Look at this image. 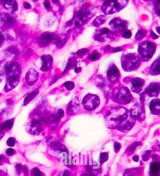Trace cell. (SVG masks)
Wrapping results in <instances>:
<instances>
[{
	"label": "cell",
	"instance_id": "obj_3",
	"mask_svg": "<svg viewBox=\"0 0 160 176\" xmlns=\"http://www.w3.org/2000/svg\"><path fill=\"white\" fill-rule=\"evenodd\" d=\"M128 3L127 1H106L101 7V10L107 15L114 14L124 8Z\"/></svg>",
	"mask_w": 160,
	"mask_h": 176
},
{
	"label": "cell",
	"instance_id": "obj_9",
	"mask_svg": "<svg viewBox=\"0 0 160 176\" xmlns=\"http://www.w3.org/2000/svg\"><path fill=\"white\" fill-rule=\"evenodd\" d=\"M52 151L54 154V156L62 159L63 162L65 164L68 159L67 150L65 146L60 143H56L53 147Z\"/></svg>",
	"mask_w": 160,
	"mask_h": 176
},
{
	"label": "cell",
	"instance_id": "obj_46",
	"mask_svg": "<svg viewBox=\"0 0 160 176\" xmlns=\"http://www.w3.org/2000/svg\"><path fill=\"white\" fill-rule=\"evenodd\" d=\"M6 169H4V167L3 165H0V175H5L6 174Z\"/></svg>",
	"mask_w": 160,
	"mask_h": 176
},
{
	"label": "cell",
	"instance_id": "obj_23",
	"mask_svg": "<svg viewBox=\"0 0 160 176\" xmlns=\"http://www.w3.org/2000/svg\"><path fill=\"white\" fill-rule=\"evenodd\" d=\"M39 92V90L36 89L35 91H33L30 94H29L27 96L25 97V99L22 105L26 106V105H27L29 103H30L33 99H34L36 96H38Z\"/></svg>",
	"mask_w": 160,
	"mask_h": 176
},
{
	"label": "cell",
	"instance_id": "obj_34",
	"mask_svg": "<svg viewBox=\"0 0 160 176\" xmlns=\"http://www.w3.org/2000/svg\"><path fill=\"white\" fill-rule=\"evenodd\" d=\"M16 140L14 138L10 137L7 140V145L10 147H13L16 145Z\"/></svg>",
	"mask_w": 160,
	"mask_h": 176
},
{
	"label": "cell",
	"instance_id": "obj_50",
	"mask_svg": "<svg viewBox=\"0 0 160 176\" xmlns=\"http://www.w3.org/2000/svg\"><path fill=\"white\" fill-rule=\"evenodd\" d=\"M24 7L26 9H30L31 8V6L29 3L27 2H25L24 3Z\"/></svg>",
	"mask_w": 160,
	"mask_h": 176
},
{
	"label": "cell",
	"instance_id": "obj_28",
	"mask_svg": "<svg viewBox=\"0 0 160 176\" xmlns=\"http://www.w3.org/2000/svg\"><path fill=\"white\" fill-rule=\"evenodd\" d=\"M153 3L155 14L158 17H160V1H155Z\"/></svg>",
	"mask_w": 160,
	"mask_h": 176
},
{
	"label": "cell",
	"instance_id": "obj_49",
	"mask_svg": "<svg viewBox=\"0 0 160 176\" xmlns=\"http://www.w3.org/2000/svg\"><path fill=\"white\" fill-rule=\"evenodd\" d=\"M150 36H151V37L152 38V39H157L159 38V37L156 34H155L154 33V32H153V31H150Z\"/></svg>",
	"mask_w": 160,
	"mask_h": 176
},
{
	"label": "cell",
	"instance_id": "obj_48",
	"mask_svg": "<svg viewBox=\"0 0 160 176\" xmlns=\"http://www.w3.org/2000/svg\"><path fill=\"white\" fill-rule=\"evenodd\" d=\"M44 5L45 8H46V9H47V10L50 9L51 5H50V2L49 1H45L44 3Z\"/></svg>",
	"mask_w": 160,
	"mask_h": 176
},
{
	"label": "cell",
	"instance_id": "obj_17",
	"mask_svg": "<svg viewBox=\"0 0 160 176\" xmlns=\"http://www.w3.org/2000/svg\"><path fill=\"white\" fill-rule=\"evenodd\" d=\"M120 75L119 71L115 64H111L108 70L107 76L109 81L113 83L119 79Z\"/></svg>",
	"mask_w": 160,
	"mask_h": 176
},
{
	"label": "cell",
	"instance_id": "obj_18",
	"mask_svg": "<svg viewBox=\"0 0 160 176\" xmlns=\"http://www.w3.org/2000/svg\"><path fill=\"white\" fill-rule=\"evenodd\" d=\"M42 66L40 70L42 71L45 72L49 70L52 66L53 58L51 55L44 54L41 58Z\"/></svg>",
	"mask_w": 160,
	"mask_h": 176
},
{
	"label": "cell",
	"instance_id": "obj_43",
	"mask_svg": "<svg viewBox=\"0 0 160 176\" xmlns=\"http://www.w3.org/2000/svg\"><path fill=\"white\" fill-rule=\"evenodd\" d=\"M151 153V151L149 150H147L145 152V153L142 155V159L144 161H146L148 159V157L150 154Z\"/></svg>",
	"mask_w": 160,
	"mask_h": 176
},
{
	"label": "cell",
	"instance_id": "obj_35",
	"mask_svg": "<svg viewBox=\"0 0 160 176\" xmlns=\"http://www.w3.org/2000/svg\"><path fill=\"white\" fill-rule=\"evenodd\" d=\"M88 52V49L87 48H83L79 49L76 53V54L78 56H82L87 54Z\"/></svg>",
	"mask_w": 160,
	"mask_h": 176
},
{
	"label": "cell",
	"instance_id": "obj_15",
	"mask_svg": "<svg viewBox=\"0 0 160 176\" xmlns=\"http://www.w3.org/2000/svg\"><path fill=\"white\" fill-rule=\"evenodd\" d=\"M145 81L139 77H134L132 81L131 90L135 93H140L142 90Z\"/></svg>",
	"mask_w": 160,
	"mask_h": 176
},
{
	"label": "cell",
	"instance_id": "obj_39",
	"mask_svg": "<svg viewBox=\"0 0 160 176\" xmlns=\"http://www.w3.org/2000/svg\"><path fill=\"white\" fill-rule=\"evenodd\" d=\"M73 64H75L74 63V58H70L68 60V63L67 64L66 69H65V70L64 71L63 73H65V72H66V71L69 68H70V67H71Z\"/></svg>",
	"mask_w": 160,
	"mask_h": 176
},
{
	"label": "cell",
	"instance_id": "obj_7",
	"mask_svg": "<svg viewBox=\"0 0 160 176\" xmlns=\"http://www.w3.org/2000/svg\"><path fill=\"white\" fill-rule=\"evenodd\" d=\"M109 25L112 31L115 33H120L124 32L127 29L128 23L126 20L116 17L110 21Z\"/></svg>",
	"mask_w": 160,
	"mask_h": 176
},
{
	"label": "cell",
	"instance_id": "obj_14",
	"mask_svg": "<svg viewBox=\"0 0 160 176\" xmlns=\"http://www.w3.org/2000/svg\"><path fill=\"white\" fill-rule=\"evenodd\" d=\"M145 93L150 97H156L160 93V84L158 83H151L146 87Z\"/></svg>",
	"mask_w": 160,
	"mask_h": 176
},
{
	"label": "cell",
	"instance_id": "obj_42",
	"mask_svg": "<svg viewBox=\"0 0 160 176\" xmlns=\"http://www.w3.org/2000/svg\"><path fill=\"white\" fill-rule=\"evenodd\" d=\"M15 153V150L12 148H8L6 151V154L9 157L14 155Z\"/></svg>",
	"mask_w": 160,
	"mask_h": 176
},
{
	"label": "cell",
	"instance_id": "obj_53",
	"mask_svg": "<svg viewBox=\"0 0 160 176\" xmlns=\"http://www.w3.org/2000/svg\"><path fill=\"white\" fill-rule=\"evenodd\" d=\"M82 70V68L81 67H75V71L76 73H79Z\"/></svg>",
	"mask_w": 160,
	"mask_h": 176
},
{
	"label": "cell",
	"instance_id": "obj_22",
	"mask_svg": "<svg viewBox=\"0 0 160 176\" xmlns=\"http://www.w3.org/2000/svg\"><path fill=\"white\" fill-rule=\"evenodd\" d=\"M53 37V34L50 33L43 34L40 38L39 43L42 46H46L54 39Z\"/></svg>",
	"mask_w": 160,
	"mask_h": 176
},
{
	"label": "cell",
	"instance_id": "obj_1",
	"mask_svg": "<svg viewBox=\"0 0 160 176\" xmlns=\"http://www.w3.org/2000/svg\"><path fill=\"white\" fill-rule=\"evenodd\" d=\"M141 60L138 54L136 53H123L121 58L122 69L127 72L135 71L141 65Z\"/></svg>",
	"mask_w": 160,
	"mask_h": 176
},
{
	"label": "cell",
	"instance_id": "obj_58",
	"mask_svg": "<svg viewBox=\"0 0 160 176\" xmlns=\"http://www.w3.org/2000/svg\"><path fill=\"white\" fill-rule=\"evenodd\" d=\"M110 49V47L109 46H107L106 47H105L104 49V51L105 52H107L108 51H109Z\"/></svg>",
	"mask_w": 160,
	"mask_h": 176
},
{
	"label": "cell",
	"instance_id": "obj_40",
	"mask_svg": "<svg viewBox=\"0 0 160 176\" xmlns=\"http://www.w3.org/2000/svg\"><path fill=\"white\" fill-rule=\"evenodd\" d=\"M65 44V38H60L57 39V41L56 42V44L58 46L62 47L64 46V45Z\"/></svg>",
	"mask_w": 160,
	"mask_h": 176
},
{
	"label": "cell",
	"instance_id": "obj_54",
	"mask_svg": "<svg viewBox=\"0 0 160 176\" xmlns=\"http://www.w3.org/2000/svg\"><path fill=\"white\" fill-rule=\"evenodd\" d=\"M133 160L135 162H137L139 160V157L137 155H135L134 157H133Z\"/></svg>",
	"mask_w": 160,
	"mask_h": 176
},
{
	"label": "cell",
	"instance_id": "obj_8",
	"mask_svg": "<svg viewBox=\"0 0 160 176\" xmlns=\"http://www.w3.org/2000/svg\"><path fill=\"white\" fill-rule=\"evenodd\" d=\"M115 99L119 104L126 105L132 101L133 96L128 88L123 87L119 90L116 94Z\"/></svg>",
	"mask_w": 160,
	"mask_h": 176
},
{
	"label": "cell",
	"instance_id": "obj_19",
	"mask_svg": "<svg viewBox=\"0 0 160 176\" xmlns=\"http://www.w3.org/2000/svg\"><path fill=\"white\" fill-rule=\"evenodd\" d=\"M1 22L4 26L6 27H11L15 24V19L9 14L6 13H1Z\"/></svg>",
	"mask_w": 160,
	"mask_h": 176
},
{
	"label": "cell",
	"instance_id": "obj_57",
	"mask_svg": "<svg viewBox=\"0 0 160 176\" xmlns=\"http://www.w3.org/2000/svg\"><path fill=\"white\" fill-rule=\"evenodd\" d=\"M6 103L8 105H12L13 103V101L11 99H8L6 101Z\"/></svg>",
	"mask_w": 160,
	"mask_h": 176
},
{
	"label": "cell",
	"instance_id": "obj_20",
	"mask_svg": "<svg viewBox=\"0 0 160 176\" xmlns=\"http://www.w3.org/2000/svg\"><path fill=\"white\" fill-rule=\"evenodd\" d=\"M149 74L154 76L160 74V56L152 63L149 69Z\"/></svg>",
	"mask_w": 160,
	"mask_h": 176
},
{
	"label": "cell",
	"instance_id": "obj_31",
	"mask_svg": "<svg viewBox=\"0 0 160 176\" xmlns=\"http://www.w3.org/2000/svg\"><path fill=\"white\" fill-rule=\"evenodd\" d=\"M63 85L67 90L69 91H72L75 88V84L71 81H67L64 83Z\"/></svg>",
	"mask_w": 160,
	"mask_h": 176
},
{
	"label": "cell",
	"instance_id": "obj_61",
	"mask_svg": "<svg viewBox=\"0 0 160 176\" xmlns=\"http://www.w3.org/2000/svg\"><path fill=\"white\" fill-rule=\"evenodd\" d=\"M5 135L4 133H0V140L3 138V137L4 136V135Z\"/></svg>",
	"mask_w": 160,
	"mask_h": 176
},
{
	"label": "cell",
	"instance_id": "obj_32",
	"mask_svg": "<svg viewBox=\"0 0 160 176\" xmlns=\"http://www.w3.org/2000/svg\"><path fill=\"white\" fill-rule=\"evenodd\" d=\"M14 1H2L1 3H3V5L4 7L7 9H13V5Z\"/></svg>",
	"mask_w": 160,
	"mask_h": 176
},
{
	"label": "cell",
	"instance_id": "obj_59",
	"mask_svg": "<svg viewBox=\"0 0 160 176\" xmlns=\"http://www.w3.org/2000/svg\"><path fill=\"white\" fill-rule=\"evenodd\" d=\"M5 158V157L4 155H0V162H1Z\"/></svg>",
	"mask_w": 160,
	"mask_h": 176
},
{
	"label": "cell",
	"instance_id": "obj_16",
	"mask_svg": "<svg viewBox=\"0 0 160 176\" xmlns=\"http://www.w3.org/2000/svg\"><path fill=\"white\" fill-rule=\"evenodd\" d=\"M6 73L8 77L11 75L20 76L21 73V69L19 64L16 62L10 64L6 68Z\"/></svg>",
	"mask_w": 160,
	"mask_h": 176
},
{
	"label": "cell",
	"instance_id": "obj_41",
	"mask_svg": "<svg viewBox=\"0 0 160 176\" xmlns=\"http://www.w3.org/2000/svg\"><path fill=\"white\" fill-rule=\"evenodd\" d=\"M121 148V145L120 143H119L118 142H115L114 144V148L115 151L116 152V153L119 152V151L120 150Z\"/></svg>",
	"mask_w": 160,
	"mask_h": 176
},
{
	"label": "cell",
	"instance_id": "obj_45",
	"mask_svg": "<svg viewBox=\"0 0 160 176\" xmlns=\"http://www.w3.org/2000/svg\"><path fill=\"white\" fill-rule=\"evenodd\" d=\"M64 114V112L63 110L61 109H59L58 110L57 115L56 116V117L59 119L60 118H62L63 117Z\"/></svg>",
	"mask_w": 160,
	"mask_h": 176
},
{
	"label": "cell",
	"instance_id": "obj_47",
	"mask_svg": "<svg viewBox=\"0 0 160 176\" xmlns=\"http://www.w3.org/2000/svg\"><path fill=\"white\" fill-rule=\"evenodd\" d=\"M13 11L15 12L18 10V4L16 1H14L13 5Z\"/></svg>",
	"mask_w": 160,
	"mask_h": 176
},
{
	"label": "cell",
	"instance_id": "obj_55",
	"mask_svg": "<svg viewBox=\"0 0 160 176\" xmlns=\"http://www.w3.org/2000/svg\"><path fill=\"white\" fill-rule=\"evenodd\" d=\"M121 50V49L120 47H116V48H115L113 49V50H112V52H117L120 51Z\"/></svg>",
	"mask_w": 160,
	"mask_h": 176
},
{
	"label": "cell",
	"instance_id": "obj_64",
	"mask_svg": "<svg viewBox=\"0 0 160 176\" xmlns=\"http://www.w3.org/2000/svg\"><path fill=\"white\" fill-rule=\"evenodd\" d=\"M1 93H0V96H1Z\"/></svg>",
	"mask_w": 160,
	"mask_h": 176
},
{
	"label": "cell",
	"instance_id": "obj_21",
	"mask_svg": "<svg viewBox=\"0 0 160 176\" xmlns=\"http://www.w3.org/2000/svg\"><path fill=\"white\" fill-rule=\"evenodd\" d=\"M149 109L153 114H160V99L155 98L152 100L149 104Z\"/></svg>",
	"mask_w": 160,
	"mask_h": 176
},
{
	"label": "cell",
	"instance_id": "obj_12",
	"mask_svg": "<svg viewBox=\"0 0 160 176\" xmlns=\"http://www.w3.org/2000/svg\"><path fill=\"white\" fill-rule=\"evenodd\" d=\"M20 81L19 76L11 75L8 76L4 87V91L8 92L13 90L17 85Z\"/></svg>",
	"mask_w": 160,
	"mask_h": 176
},
{
	"label": "cell",
	"instance_id": "obj_44",
	"mask_svg": "<svg viewBox=\"0 0 160 176\" xmlns=\"http://www.w3.org/2000/svg\"><path fill=\"white\" fill-rule=\"evenodd\" d=\"M16 169L17 173L18 175H20V174L21 173L22 170V166L21 165V164L18 163V164H16Z\"/></svg>",
	"mask_w": 160,
	"mask_h": 176
},
{
	"label": "cell",
	"instance_id": "obj_36",
	"mask_svg": "<svg viewBox=\"0 0 160 176\" xmlns=\"http://www.w3.org/2000/svg\"><path fill=\"white\" fill-rule=\"evenodd\" d=\"M31 173L32 174V176H42V173L37 168L33 169L31 171Z\"/></svg>",
	"mask_w": 160,
	"mask_h": 176
},
{
	"label": "cell",
	"instance_id": "obj_26",
	"mask_svg": "<svg viewBox=\"0 0 160 176\" xmlns=\"http://www.w3.org/2000/svg\"><path fill=\"white\" fill-rule=\"evenodd\" d=\"M47 121L50 129L53 130L57 127L59 119L56 116H51Z\"/></svg>",
	"mask_w": 160,
	"mask_h": 176
},
{
	"label": "cell",
	"instance_id": "obj_38",
	"mask_svg": "<svg viewBox=\"0 0 160 176\" xmlns=\"http://www.w3.org/2000/svg\"><path fill=\"white\" fill-rule=\"evenodd\" d=\"M141 144V143L140 142H136V143L133 144L132 146H130L129 148H128V151L129 152L133 151L138 146H140Z\"/></svg>",
	"mask_w": 160,
	"mask_h": 176
},
{
	"label": "cell",
	"instance_id": "obj_63",
	"mask_svg": "<svg viewBox=\"0 0 160 176\" xmlns=\"http://www.w3.org/2000/svg\"><path fill=\"white\" fill-rule=\"evenodd\" d=\"M3 78V74H0V83L2 81Z\"/></svg>",
	"mask_w": 160,
	"mask_h": 176
},
{
	"label": "cell",
	"instance_id": "obj_37",
	"mask_svg": "<svg viewBox=\"0 0 160 176\" xmlns=\"http://www.w3.org/2000/svg\"><path fill=\"white\" fill-rule=\"evenodd\" d=\"M122 36L124 39H129L132 37V32L130 30H125L122 34Z\"/></svg>",
	"mask_w": 160,
	"mask_h": 176
},
{
	"label": "cell",
	"instance_id": "obj_11",
	"mask_svg": "<svg viewBox=\"0 0 160 176\" xmlns=\"http://www.w3.org/2000/svg\"><path fill=\"white\" fill-rule=\"evenodd\" d=\"M39 73L35 69L31 68L29 69L25 75L26 83L28 85L32 86L38 80Z\"/></svg>",
	"mask_w": 160,
	"mask_h": 176
},
{
	"label": "cell",
	"instance_id": "obj_13",
	"mask_svg": "<svg viewBox=\"0 0 160 176\" xmlns=\"http://www.w3.org/2000/svg\"><path fill=\"white\" fill-rule=\"evenodd\" d=\"M80 106L79 99L77 96H75L68 103L67 108V112L69 115H74L77 113Z\"/></svg>",
	"mask_w": 160,
	"mask_h": 176
},
{
	"label": "cell",
	"instance_id": "obj_60",
	"mask_svg": "<svg viewBox=\"0 0 160 176\" xmlns=\"http://www.w3.org/2000/svg\"><path fill=\"white\" fill-rule=\"evenodd\" d=\"M4 40V37L3 36V34L0 32V42L3 41Z\"/></svg>",
	"mask_w": 160,
	"mask_h": 176
},
{
	"label": "cell",
	"instance_id": "obj_52",
	"mask_svg": "<svg viewBox=\"0 0 160 176\" xmlns=\"http://www.w3.org/2000/svg\"><path fill=\"white\" fill-rule=\"evenodd\" d=\"M5 130H6L5 127V125H4V123L0 124V132L3 131Z\"/></svg>",
	"mask_w": 160,
	"mask_h": 176
},
{
	"label": "cell",
	"instance_id": "obj_24",
	"mask_svg": "<svg viewBox=\"0 0 160 176\" xmlns=\"http://www.w3.org/2000/svg\"><path fill=\"white\" fill-rule=\"evenodd\" d=\"M107 20V17L105 15H100L97 17L93 22V25L94 26L99 27L101 25L105 23Z\"/></svg>",
	"mask_w": 160,
	"mask_h": 176
},
{
	"label": "cell",
	"instance_id": "obj_25",
	"mask_svg": "<svg viewBox=\"0 0 160 176\" xmlns=\"http://www.w3.org/2000/svg\"><path fill=\"white\" fill-rule=\"evenodd\" d=\"M160 171V163L155 162L150 165V174L151 176H159V171Z\"/></svg>",
	"mask_w": 160,
	"mask_h": 176
},
{
	"label": "cell",
	"instance_id": "obj_29",
	"mask_svg": "<svg viewBox=\"0 0 160 176\" xmlns=\"http://www.w3.org/2000/svg\"><path fill=\"white\" fill-rule=\"evenodd\" d=\"M100 57L101 55L99 52H97V51H95L88 55V58L89 60L91 61H96L98 60L100 58Z\"/></svg>",
	"mask_w": 160,
	"mask_h": 176
},
{
	"label": "cell",
	"instance_id": "obj_27",
	"mask_svg": "<svg viewBox=\"0 0 160 176\" xmlns=\"http://www.w3.org/2000/svg\"><path fill=\"white\" fill-rule=\"evenodd\" d=\"M146 31L145 30L141 29L138 30L137 33H136L135 36V39L136 40H140L143 39L146 35Z\"/></svg>",
	"mask_w": 160,
	"mask_h": 176
},
{
	"label": "cell",
	"instance_id": "obj_51",
	"mask_svg": "<svg viewBox=\"0 0 160 176\" xmlns=\"http://www.w3.org/2000/svg\"><path fill=\"white\" fill-rule=\"evenodd\" d=\"M23 171H24V174H25V176H27L28 174V169L26 166H24L23 167Z\"/></svg>",
	"mask_w": 160,
	"mask_h": 176
},
{
	"label": "cell",
	"instance_id": "obj_33",
	"mask_svg": "<svg viewBox=\"0 0 160 176\" xmlns=\"http://www.w3.org/2000/svg\"><path fill=\"white\" fill-rule=\"evenodd\" d=\"M14 119L12 118L11 119H9L7 121L5 122V123H4L5 127L6 130L11 129V128H12V127L13 126V124H14Z\"/></svg>",
	"mask_w": 160,
	"mask_h": 176
},
{
	"label": "cell",
	"instance_id": "obj_6",
	"mask_svg": "<svg viewBox=\"0 0 160 176\" xmlns=\"http://www.w3.org/2000/svg\"><path fill=\"white\" fill-rule=\"evenodd\" d=\"M116 34L107 28H101L96 30L94 34V39L99 42H104L107 39L112 40L116 37Z\"/></svg>",
	"mask_w": 160,
	"mask_h": 176
},
{
	"label": "cell",
	"instance_id": "obj_10",
	"mask_svg": "<svg viewBox=\"0 0 160 176\" xmlns=\"http://www.w3.org/2000/svg\"><path fill=\"white\" fill-rule=\"evenodd\" d=\"M42 126L41 124L37 121H31L26 127V131L30 135L36 136L39 135L41 131Z\"/></svg>",
	"mask_w": 160,
	"mask_h": 176
},
{
	"label": "cell",
	"instance_id": "obj_4",
	"mask_svg": "<svg viewBox=\"0 0 160 176\" xmlns=\"http://www.w3.org/2000/svg\"><path fill=\"white\" fill-rule=\"evenodd\" d=\"M125 112V110L124 108L111 111L108 116V121L110 123V125H114V127H119L127 118Z\"/></svg>",
	"mask_w": 160,
	"mask_h": 176
},
{
	"label": "cell",
	"instance_id": "obj_5",
	"mask_svg": "<svg viewBox=\"0 0 160 176\" xmlns=\"http://www.w3.org/2000/svg\"><path fill=\"white\" fill-rule=\"evenodd\" d=\"M99 97L95 94H87L83 98V107L88 111H92L96 109L100 105Z\"/></svg>",
	"mask_w": 160,
	"mask_h": 176
},
{
	"label": "cell",
	"instance_id": "obj_2",
	"mask_svg": "<svg viewBox=\"0 0 160 176\" xmlns=\"http://www.w3.org/2000/svg\"><path fill=\"white\" fill-rule=\"evenodd\" d=\"M156 49L155 43L150 41L142 42L138 46V54L142 62L149 61L154 55Z\"/></svg>",
	"mask_w": 160,
	"mask_h": 176
},
{
	"label": "cell",
	"instance_id": "obj_30",
	"mask_svg": "<svg viewBox=\"0 0 160 176\" xmlns=\"http://www.w3.org/2000/svg\"><path fill=\"white\" fill-rule=\"evenodd\" d=\"M109 158V155L107 152H103L101 153L99 156V161L100 163H102L107 161Z\"/></svg>",
	"mask_w": 160,
	"mask_h": 176
},
{
	"label": "cell",
	"instance_id": "obj_56",
	"mask_svg": "<svg viewBox=\"0 0 160 176\" xmlns=\"http://www.w3.org/2000/svg\"><path fill=\"white\" fill-rule=\"evenodd\" d=\"M63 176H70V172L69 171H67V170L65 171Z\"/></svg>",
	"mask_w": 160,
	"mask_h": 176
},
{
	"label": "cell",
	"instance_id": "obj_62",
	"mask_svg": "<svg viewBox=\"0 0 160 176\" xmlns=\"http://www.w3.org/2000/svg\"><path fill=\"white\" fill-rule=\"evenodd\" d=\"M156 30L158 33L160 34V27H156Z\"/></svg>",
	"mask_w": 160,
	"mask_h": 176
}]
</instances>
